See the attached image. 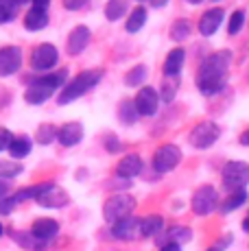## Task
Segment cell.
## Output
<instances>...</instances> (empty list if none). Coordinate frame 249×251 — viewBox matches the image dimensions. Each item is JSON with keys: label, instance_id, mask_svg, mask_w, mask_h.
<instances>
[{"label": "cell", "instance_id": "7", "mask_svg": "<svg viewBox=\"0 0 249 251\" xmlns=\"http://www.w3.org/2000/svg\"><path fill=\"white\" fill-rule=\"evenodd\" d=\"M193 212L199 216H205L219 207V192L214 186H201L193 195Z\"/></svg>", "mask_w": 249, "mask_h": 251}, {"label": "cell", "instance_id": "41", "mask_svg": "<svg viewBox=\"0 0 249 251\" xmlns=\"http://www.w3.org/2000/svg\"><path fill=\"white\" fill-rule=\"evenodd\" d=\"M162 251H181V247L175 243H166V245H162Z\"/></svg>", "mask_w": 249, "mask_h": 251}, {"label": "cell", "instance_id": "22", "mask_svg": "<svg viewBox=\"0 0 249 251\" xmlns=\"http://www.w3.org/2000/svg\"><path fill=\"white\" fill-rule=\"evenodd\" d=\"M190 238H193V231H190V227H184V225H173V227H169L164 231V240H162V245H166V243L181 245V243H188Z\"/></svg>", "mask_w": 249, "mask_h": 251}, {"label": "cell", "instance_id": "5", "mask_svg": "<svg viewBox=\"0 0 249 251\" xmlns=\"http://www.w3.org/2000/svg\"><path fill=\"white\" fill-rule=\"evenodd\" d=\"M133 207H136L133 197H129V195H114V197H109V199L105 201L103 216H105V221H107V223H116V221H121V219H124V216L131 214Z\"/></svg>", "mask_w": 249, "mask_h": 251}, {"label": "cell", "instance_id": "17", "mask_svg": "<svg viewBox=\"0 0 249 251\" xmlns=\"http://www.w3.org/2000/svg\"><path fill=\"white\" fill-rule=\"evenodd\" d=\"M57 231H59V223H57L55 219H37L31 227V234L35 236L37 240H42V243L52 240L57 236Z\"/></svg>", "mask_w": 249, "mask_h": 251}, {"label": "cell", "instance_id": "45", "mask_svg": "<svg viewBox=\"0 0 249 251\" xmlns=\"http://www.w3.org/2000/svg\"><path fill=\"white\" fill-rule=\"evenodd\" d=\"M188 2H190V4H199L201 0H188Z\"/></svg>", "mask_w": 249, "mask_h": 251}, {"label": "cell", "instance_id": "24", "mask_svg": "<svg viewBox=\"0 0 249 251\" xmlns=\"http://www.w3.org/2000/svg\"><path fill=\"white\" fill-rule=\"evenodd\" d=\"M31 140L25 138V136H20V138H13L11 140V144H9V155L13 157V160H22V157H26L28 153H31Z\"/></svg>", "mask_w": 249, "mask_h": 251}, {"label": "cell", "instance_id": "1", "mask_svg": "<svg viewBox=\"0 0 249 251\" xmlns=\"http://www.w3.org/2000/svg\"><path fill=\"white\" fill-rule=\"evenodd\" d=\"M229 64H232V52L229 50H217L201 61L197 72V88L201 90V94L214 96L225 88Z\"/></svg>", "mask_w": 249, "mask_h": 251}, {"label": "cell", "instance_id": "11", "mask_svg": "<svg viewBox=\"0 0 249 251\" xmlns=\"http://www.w3.org/2000/svg\"><path fill=\"white\" fill-rule=\"evenodd\" d=\"M157 103H160V94L153 88H149V85L140 88V92L136 94V100H133L138 116H155Z\"/></svg>", "mask_w": 249, "mask_h": 251}, {"label": "cell", "instance_id": "18", "mask_svg": "<svg viewBox=\"0 0 249 251\" xmlns=\"http://www.w3.org/2000/svg\"><path fill=\"white\" fill-rule=\"evenodd\" d=\"M37 203L40 205H44V207H64V205H68V195H66L61 188H57L55 183L49 188V190H44L40 197H37Z\"/></svg>", "mask_w": 249, "mask_h": 251}, {"label": "cell", "instance_id": "23", "mask_svg": "<svg viewBox=\"0 0 249 251\" xmlns=\"http://www.w3.org/2000/svg\"><path fill=\"white\" fill-rule=\"evenodd\" d=\"M127 11H129V0H107V4H105V18L109 22L121 20Z\"/></svg>", "mask_w": 249, "mask_h": 251}, {"label": "cell", "instance_id": "33", "mask_svg": "<svg viewBox=\"0 0 249 251\" xmlns=\"http://www.w3.org/2000/svg\"><path fill=\"white\" fill-rule=\"evenodd\" d=\"M145 79H147V66L145 64H138L136 68H131L127 75H124V83L131 85V88L133 85H140Z\"/></svg>", "mask_w": 249, "mask_h": 251}, {"label": "cell", "instance_id": "39", "mask_svg": "<svg viewBox=\"0 0 249 251\" xmlns=\"http://www.w3.org/2000/svg\"><path fill=\"white\" fill-rule=\"evenodd\" d=\"M4 197H9V183L4 179H0V201H2Z\"/></svg>", "mask_w": 249, "mask_h": 251}, {"label": "cell", "instance_id": "42", "mask_svg": "<svg viewBox=\"0 0 249 251\" xmlns=\"http://www.w3.org/2000/svg\"><path fill=\"white\" fill-rule=\"evenodd\" d=\"M241 144H243V147H249V129L241 136Z\"/></svg>", "mask_w": 249, "mask_h": 251}, {"label": "cell", "instance_id": "32", "mask_svg": "<svg viewBox=\"0 0 249 251\" xmlns=\"http://www.w3.org/2000/svg\"><path fill=\"white\" fill-rule=\"evenodd\" d=\"M190 35V22L188 20H175L171 26V40L175 42H184Z\"/></svg>", "mask_w": 249, "mask_h": 251}, {"label": "cell", "instance_id": "10", "mask_svg": "<svg viewBox=\"0 0 249 251\" xmlns=\"http://www.w3.org/2000/svg\"><path fill=\"white\" fill-rule=\"evenodd\" d=\"M22 68V50L18 46L0 48V76H11Z\"/></svg>", "mask_w": 249, "mask_h": 251}, {"label": "cell", "instance_id": "6", "mask_svg": "<svg viewBox=\"0 0 249 251\" xmlns=\"http://www.w3.org/2000/svg\"><path fill=\"white\" fill-rule=\"evenodd\" d=\"M219 138H221V129H219V125L212 123V120H203V123H199L197 127L190 131L188 140L195 149H210Z\"/></svg>", "mask_w": 249, "mask_h": 251}, {"label": "cell", "instance_id": "36", "mask_svg": "<svg viewBox=\"0 0 249 251\" xmlns=\"http://www.w3.org/2000/svg\"><path fill=\"white\" fill-rule=\"evenodd\" d=\"M11 140H13L11 131H9V129H4V127H0V153L7 151L9 144H11Z\"/></svg>", "mask_w": 249, "mask_h": 251}, {"label": "cell", "instance_id": "16", "mask_svg": "<svg viewBox=\"0 0 249 251\" xmlns=\"http://www.w3.org/2000/svg\"><path fill=\"white\" fill-rule=\"evenodd\" d=\"M138 225H140V219L129 214L124 219L116 221V223H112V236L118 240H131L138 231Z\"/></svg>", "mask_w": 249, "mask_h": 251}, {"label": "cell", "instance_id": "8", "mask_svg": "<svg viewBox=\"0 0 249 251\" xmlns=\"http://www.w3.org/2000/svg\"><path fill=\"white\" fill-rule=\"evenodd\" d=\"M179 160H181L179 147H175V144H164V147H160L155 151V155H153V168H155L157 173H171L177 164H179Z\"/></svg>", "mask_w": 249, "mask_h": 251}, {"label": "cell", "instance_id": "38", "mask_svg": "<svg viewBox=\"0 0 249 251\" xmlns=\"http://www.w3.org/2000/svg\"><path fill=\"white\" fill-rule=\"evenodd\" d=\"M105 147H107L109 153H118V149H121V142H118L116 138H105Z\"/></svg>", "mask_w": 249, "mask_h": 251}, {"label": "cell", "instance_id": "2", "mask_svg": "<svg viewBox=\"0 0 249 251\" xmlns=\"http://www.w3.org/2000/svg\"><path fill=\"white\" fill-rule=\"evenodd\" d=\"M68 81V70H57L52 75H44L40 79H31L25 92V100L28 105H42L55 94L57 88L66 85Z\"/></svg>", "mask_w": 249, "mask_h": 251}, {"label": "cell", "instance_id": "37", "mask_svg": "<svg viewBox=\"0 0 249 251\" xmlns=\"http://www.w3.org/2000/svg\"><path fill=\"white\" fill-rule=\"evenodd\" d=\"M85 4H88V0H64V7L68 9V11H79Z\"/></svg>", "mask_w": 249, "mask_h": 251}, {"label": "cell", "instance_id": "28", "mask_svg": "<svg viewBox=\"0 0 249 251\" xmlns=\"http://www.w3.org/2000/svg\"><path fill=\"white\" fill-rule=\"evenodd\" d=\"M52 140H57V127L55 125H50V123H44V125H40L37 127V131H35V142L37 144H50Z\"/></svg>", "mask_w": 249, "mask_h": 251}, {"label": "cell", "instance_id": "40", "mask_svg": "<svg viewBox=\"0 0 249 251\" xmlns=\"http://www.w3.org/2000/svg\"><path fill=\"white\" fill-rule=\"evenodd\" d=\"M31 2H33V7L35 9H49L50 0H31Z\"/></svg>", "mask_w": 249, "mask_h": 251}, {"label": "cell", "instance_id": "14", "mask_svg": "<svg viewBox=\"0 0 249 251\" xmlns=\"http://www.w3.org/2000/svg\"><path fill=\"white\" fill-rule=\"evenodd\" d=\"M223 9H210V11H205L203 16L199 18V33L203 37H210L214 35V33L219 31V26L223 24Z\"/></svg>", "mask_w": 249, "mask_h": 251}, {"label": "cell", "instance_id": "46", "mask_svg": "<svg viewBox=\"0 0 249 251\" xmlns=\"http://www.w3.org/2000/svg\"><path fill=\"white\" fill-rule=\"evenodd\" d=\"M2 231H4V229H2V223H0V236H2Z\"/></svg>", "mask_w": 249, "mask_h": 251}, {"label": "cell", "instance_id": "20", "mask_svg": "<svg viewBox=\"0 0 249 251\" xmlns=\"http://www.w3.org/2000/svg\"><path fill=\"white\" fill-rule=\"evenodd\" d=\"M184 61H186V52L184 48H173V50L166 55L164 61V75L166 76H177L184 68Z\"/></svg>", "mask_w": 249, "mask_h": 251}, {"label": "cell", "instance_id": "15", "mask_svg": "<svg viewBox=\"0 0 249 251\" xmlns=\"http://www.w3.org/2000/svg\"><path fill=\"white\" fill-rule=\"evenodd\" d=\"M57 140L61 147H75L83 140V125L81 123H66L57 129Z\"/></svg>", "mask_w": 249, "mask_h": 251}, {"label": "cell", "instance_id": "30", "mask_svg": "<svg viewBox=\"0 0 249 251\" xmlns=\"http://www.w3.org/2000/svg\"><path fill=\"white\" fill-rule=\"evenodd\" d=\"M18 9H20L18 0H0V24L11 22L18 16Z\"/></svg>", "mask_w": 249, "mask_h": 251}, {"label": "cell", "instance_id": "44", "mask_svg": "<svg viewBox=\"0 0 249 251\" xmlns=\"http://www.w3.org/2000/svg\"><path fill=\"white\" fill-rule=\"evenodd\" d=\"M243 229H245V231H247V234H249V216H247V219H245V221H243Z\"/></svg>", "mask_w": 249, "mask_h": 251}, {"label": "cell", "instance_id": "35", "mask_svg": "<svg viewBox=\"0 0 249 251\" xmlns=\"http://www.w3.org/2000/svg\"><path fill=\"white\" fill-rule=\"evenodd\" d=\"M243 24H245V11H243V9H238V11H234L232 18H229L227 33H229V35H236V33H241L243 31Z\"/></svg>", "mask_w": 249, "mask_h": 251}, {"label": "cell", "instance_id": "25", "mask_svg": "<svg viewBox=\"0 0 249 251\" xmlns=\"http://www.w3.org/2000/svg\"><path fill=\"white\" fill-rule=\"evenodd\" d=\"M147 22V9L145 7H136L131 9L129 13V20H127V33H138Z\"/></svg>", "mask_w": 249, "mask_h": 251}, {"label": "cell", "instance_id": "47", "mask_svg": "<svg viewBox=\"0 0 249 251\" xmlns=\"http://www.w3.org/2000/svg\"><path fill=\"white\" fill-rule=\"evenodd\" d=\"M18 2H20V4H25V2H28V0H18Z\"/></svg>", "mask_w": 249, "mask_h": 251}, {"label": "cell", "instance_id": "12", "mask_svg": "<svg viewBox=\"0 0 249 251\" xmlns=\"http://www.w3.org/2000/svg\"><path fill=\"white\" fill-rule=\"evenodd\" d=\"M88 44H90V28L85 26V24H81V26L73 28V33H70L68 40H66V52L73 57L81 55Z\"/></svg>", "mask_w": 249, "mask_h": 251}, {"label": "cell", "instance_id": "49", "mask_svg": "<svg viewBox=\"0 0 249 251\" xmlns=\"http://www.w3.org/2000/svg\"><path fill=\"white\" fill-rule=\"evenodd\" d=\"M210 251H217V249H210Z\"/></svg>", "mask_w": 249, "mask_h": 251}, {"label": "cell", "instance_id": "27", "mask_svg": "<svg viewBox=\"0 0 249 251\" xmlns=\"http://www.w3.org/2000/svg\"><path fill=\"white\" fill-rule=\"evenodd\" d=\"M13 238H16L18 245H22V247H26V249H33V251H40V249L46 247V243L37 240L31 231H16V234H13Z\"/></svg>", "mask_w": 249, "mask_h": 251}, {"label": "cell", "instance_id": "4", "mask_svg": "<svg viewBox=\"0 0 249 251\" xmlns=\"http://www.w3.org/2000/svg\"><path fill=\"white\" fill-rule=\"evenodd\" d=\"M223 186L227 190L236 192V190H245V186L249 183V164L247 162H227L223 166Z\"/></svg>", "mask_w": 249, "mask_h": 251}, {"label": "cell", "instance_id": "3", "mask_svg": "<svg viewBox=\"0 0 249 251\" xmlns=\"http://www.w3.org/2000/svg\"><path fill=\"white\" fill-rule=\"evenodd\" d=\"M103 76H105V70L103 68H92V70L79 72L75 79L66 81V85L59 92V99H57V103H59V105H68V103H73V100L81 99V96L88 94L92 88H97Z\"/></svg>", "mask_w": 249, "mask_h": 251}, {"label": "cell", "instance_id": "13", "mask_svg": "<svg viewBox=\"0 0 249 251\" xmlns=\"http://www.w3.org/2000/svg\"><path fill=\"white\" fill-rule=\"evenodd\" d=\"M142 160L138 153H127V155L123 157L121 162H118L116 166V175L123 177V179H133V177H138L142 173Z\"/></svg>", "mask_w": 249, "mask_h": 251}, {"label": "cell", "instance_id": "21", "mask_svg": "<svg viewBox=\"0 0 249 251\" xmlns=\"http://www.w3.org/2000/svg\"><path fill=\"white\" fill-rule=\"evenodd\" d=\"M162 229H164V219H162L160 214L145 216V219H140V225H138V231H140V234L145 236V238L160 234Z\"/></svg>", "mask_w": 249, "mask_h": 251}, {"label": "cell", "instance_id": "26", "mask_svg": "<svg viewBox=\"0 0 249 251\" xmlns=\"http://www.w3.org/2000/svg\"><path fill=\"white\" fill-rule=\"evenodd\" d=\"M118 118H121L123 125H136L140 116H138L136 105L131 100H121V105H118Z\"/></svg>", "mask_w": 249, "mask_h": 251}, {"label": "cell", "instance_id": "34", "mask_svg": "<svg viewBox=\"0 0 249 251\" xmlns=\"http://www.w3.org/2000/svg\"><path fill=\"white\" fill-rule=\"evenodd\" d=\"M177 88H179V81H177V76H169V81H164V85H162L160 100H164V103H171V100L175 99Z\"/></svg>", "mask_w": 249, "mask_h": 251}, {"label": "cell", "instance_id": "9", "mask_svg": "<svg viewBox=\"0 0 249 251\" xmlns=\"http://www.w3.org/2000/svg\"><path fill=\"white\" fill-rule=\"evenodd\" d=\"M57 61H59V52L52 44H40L35 50L31 52V68L46 72L50 68H55Z\"/></svg>", "mask_w": 249, "mask_h": 251}, {"label": "cell", "instance_id": "31", "mask_svg": "<svg viewBox=\"0 0 249 251\" xmlns=\"http://www.w3.org/2000/svg\"><path fill=\"white\" fill-rule=\"evenodd\" d=\"M22 173V164L11 162V160H0V179H13Z\"/></svg>", "mask_w": 249, "mask_h": 251}, {"label": "cell", "instance_id": "48", "mask_svg": "<svg viewBox=\"0 0 249 251\" xmlns=\"http://www.w3.org/2000/svg\"><path fill=\"white\" fill-rule=\"evenodd\" d=\"M138 2H145V0H138Z\"/></svg>", "mask_w": 249, "mask_h": 251}, {"label": "cell", "instance_id": "43", "mask_svg": "<svg viewBox=\"0 0 249 251\" xmlns=\"http://www.w3.org/2000/svg\"><path fill=\"white\" fill-rule=\"evenodd\" d=\"M166 2H169V0H151V4H153V7H164Z\"/></svg>", "mask_w": 249, "mask_h": 251}, {"label": "cell", "instance_id": "29", "mask_svg": "<svg viewBox=\"0 0 249 251\" xmlns=\"http://www.w3.org/2000/svg\"><path fill=\"white\" fill-rule=\"evenodd\" d=\"M243 203H247V192L236 190V192H232V195H229L219 207H221V212H232V210H238Z\"/></svg>", "mask_w": 249, "mask_h": 251}, {"label": "cell", "instance_id": "19", "mask_svg": "<svg viewBox=\"0 0 249 251\" xmlns=\"http://www.w3.org/2000/svg\"><path fill=\"white\" fill-rule=\"evenodd\" d=\"M49 24V9H35L31 7L25 16V28L26 31H42Z\"/></svg>", "mask_w": 249, "mask_h": 251}]
</instances>
